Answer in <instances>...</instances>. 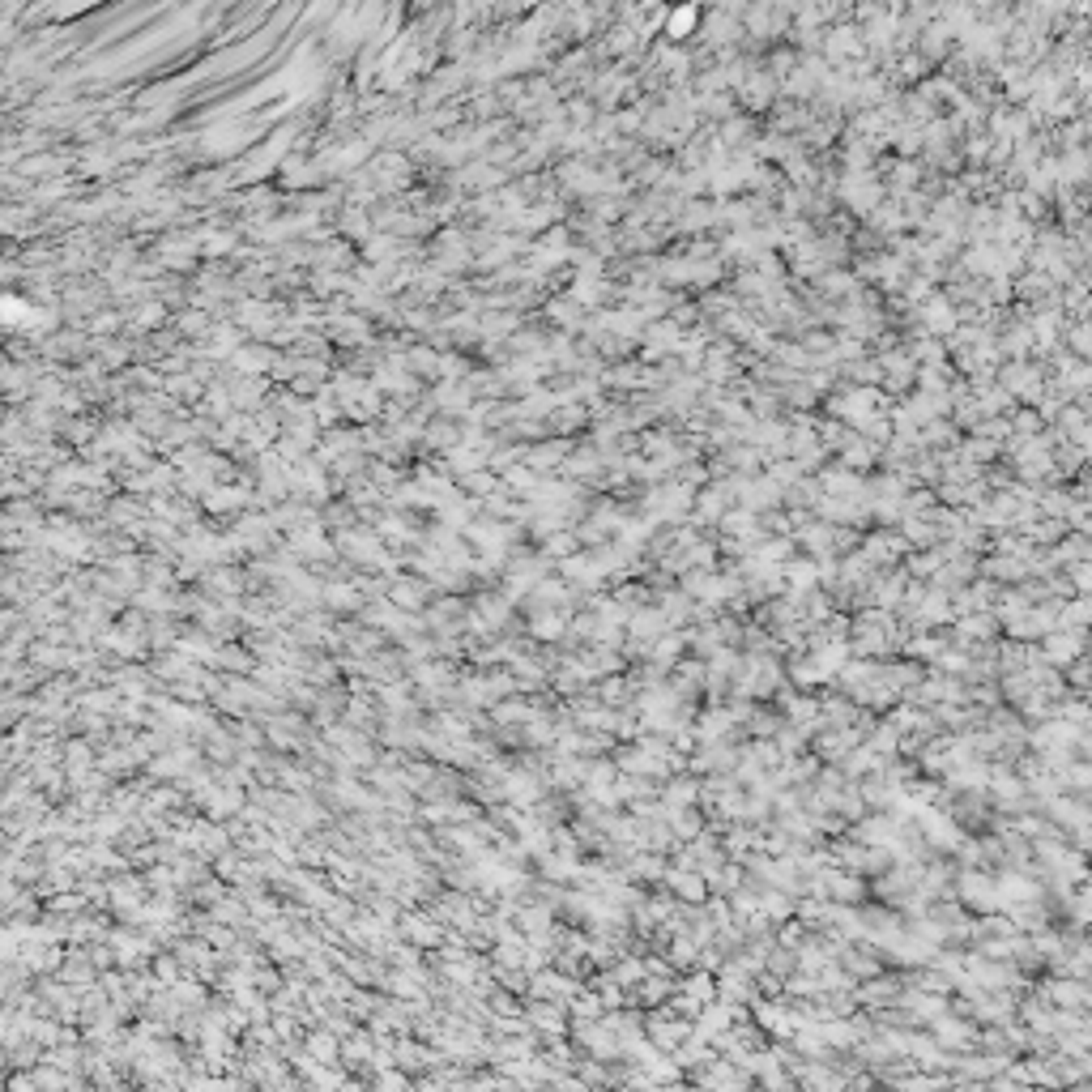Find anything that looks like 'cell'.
Listing matches in <instances>:
<instances>
[{"mask_svg": "<svg viewBox=\"0 0 1092 1092\" xmlns=\"http://www.w3.org/2000/svg\"><path fill=\"white\" fill-rule=\"evenodd\" d=\"M661 875H666L670 897L688 901V905H704V901H709V883H704L700 870H692V866H674V870H661Z\"/></svg>", "mask_w": 1092, "mask_h": 1092, "instance_id": "cell-1", "label": "cell"}, {"mask_svg": "<svg viewBox=\"0 0 1092 1092\" xmlns=\"http://www.w3.org/2000/svg\"><path fill=\"white\" fill-rule=\"evenodd\" d=\"M661 798H666V806H670V811H678V806H692V802L700 798V785H696L692 777H682V781H670V785L661 790Z\"/></svg>", "mask_w": 1092, "mask_h": 1092, "instance_id": "cell-2", "label": "cell"}, {"mask_svg": "<svg viewBox=\"0 0 1092 1092\" xmlns=\"http://www.w3.org/2000/svg\"><path fill=\"white\" fill-rule=\"evenodd\" d=\"M568 1011H572V1020H576V1024H581V1020H597V1015H602V998H597V990L568 994Z\"/></svg>", "mask_w": 1092, "mask_h": 1092, "instance_id": "cell-3", "label": "cell"}, {"mask_svg": "<svg viewBox=\"0 0 1092 1092\" xmlns=\"http://www.w3.org/2000/svg\"><path fill=\"white\" fill-rule=\"evenodd\" d=\"M568 555H576V538L572 533H555L551 542H546V559H568Z\"/></svg>", "mask_w": 1092, "mask_h": 1092, "instance_id": "cell-4", "label": "cell"}]
</instances>
